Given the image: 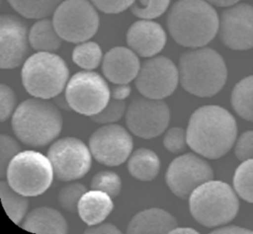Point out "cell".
Segmentation results:
<instances>
[{
	"mask_svg": "<svg viewBox=\"0 0 253 234\" xmlns=\"http://www.w3.org/2000/svg\"><path fill=\"white\" fill-rule=\"evenodd\" d=\"M21 151L19 143L10 135L0 136V175L6 176V171L10 161Z\"/></svg>",
	"mask_w": 253,
	"mask_h": 234,
	"instance_id": "d6a6232c",
	"label": "cell"
},
{
	"mask_svg": "<svg viewBox=\"0 0 253 234\" xmlns=\"http://www.w3.org/2000/svg\"><path fill=\"white\" fill-rule=\"evenodd\" d=\"M231 106L245 120L253 121V75L241 79L231 93Z\"/></svg>",
	"mask_w": 253,
	"mask_h": 234,
	"instance_id": "cb8c5ba5",
	"label": "cell"
},
{
	"mask_svg": "<svg viewBox=\"0 0 253 234\" xmlns=\"http://www.w3.org/2000/svg\"><path fill=\"white\" fill-rule=\"evenodd\" d=\"M179 78L182 87L192 95L209 98L224 86L227 68L222 56L211 47L185 51L179 59Z\"/></svg>",
	"mask_w": 253,
	"mask_h": 234,
	"instance_id": "3957f363",
	"label": "cell"
},
{
	"mask_svg": "<svg viewBox=\"0 0 253 234\" xmlns=\"http://www.w3.org/2000/svg\"><path fill=\"white\" fill-rule=\"evenodd\" d=\"M140 69L136 53L126 46L111 48L103 57L102 71L115 84H128L136 78Z\"/></svg>",
	"mask_w": 253,
	"mask_h": 234,
	"instance_id": "ac0fdd59",
	"label": "cell"
},
{
	"mask_svg": "<svg viewBox=\"0 0 253 234\" xmlns=\"http://www.w3.org/2000/svg\"><path fill=\"white\" fill-rule=\"evenodd\" d=\"M166 33L156 22L141 19L134 22L126 33V42L136 54L152 57L160 52L166 43Z\"/></svg>",
	"mask_w": 253,
	"mask_h": 234,
	"instance_id": "e0dca14e",
	"label": "cell"
},
{
	"mask_svg": "<svg viewBox=\"0 0 253 234\" xmlns=\"http://www.w3.org/2000/svg\"><path fill=\"white\" fill-rule=\"evenodd\" d=\"M88 0H64L53 12L52 22L60 38L80 43L91 39L98 31L99 16Z\"/></svg>",
	"mask_w": 253,
	"mask_h": 234,
	"instance_id": "ba28073f",
	"label": "cell"
},
{
	"mask_svg": "<svg viewBox=\"0 0 253 234\" xmlns=\"http://www.w3.org/2000/svg\"><path fill=\"white\" fill-rule=\"evenodd\" d=\"M219 18L207 0H178L167 15V29L180 45L197 48L218 34Z\"/></svg>",
	"mask_w": 253,
	"mask_h": 234,
	"instance_id": "7a4b0ae2",
	"label": "cell"
},
{
	"mask_svg": "<svg viewBox=\"0 0 253 234\" xmlns=\"http://www.w3.org/2000/svg\"><path fill=\"white\" fill-rule=\"evenodd\" d=\"M87 192L86 187L80 183H71L63 186L58 193L59 204L66 210L75 212L82 195Z\"/></svg>",
	"mask_w": 253,
	"mask_h": 234,
	"instance_id": "4dcf8cb0",
	"label": "cell"
},
{
	"mask_svg": "<svg viewBox=\"0 0 253 234\" xmlns=\"http://www.w3.org/2000/svg\"><path fill=\"white\" fill-rule=\"evenodd\" d=\"M22 228L31 233L63 234L68 232L66 220L61 213L46 206L32 210L25 218Z\"/></svg>",
	"mask_w": 253,
	"mask_h": 234,
	"instance_id": "44dd1931",
	"label": "cell"
},
{
	"mask_svg": "<svg viewBox=\"0 0 253 234\" xmlns=\"http://www.w3.org/2000/svg\"><path fill=\"white\" fill-rule=\"evenodd\" d=\"M72 59L79 67L92 70L96 68L102 60L101 47L94 41L80 42L73 49Z\"/></svg>",
	"mask_w": 253,
	"mask_h": 234,
	"instance_id": "83f0119b",
	"label": "cell"
},
{
	"mask_svg": "<svg viewBox=\"0 0 253 234\" xmlns=\"http://www.w3.org/2000/svg\"><path fill=\"white\" fill-rule=\"evenodd\" d=\"M84 233H92V234H103V233L113 234V233H115V234H120L121 230L112 223H99V224L91 225V226L87 227L85 229Z\"/></svg>",
	"mask_w": 253,
	"mask_h": 234,
	"instance_id": "74e56055",
	"label": "cell"
},
{
	"mask_svg": "<svg viewBox=\"0 0 253 234\" xmlns=\"http://www.w3.org/2000/svg\"><path fill=\"white\" fill-rule=\"evenodd\" d=\"M130 94V87L127 84H117L112 88L111 95L113 99L125 100Z\"/></svg>",
	"mask_w": 253,
	"mask_h": 234,
	"instance_id": "f35d334b",
	"label": "cell"
},
{
	"mask_svg": "<svg viewBox=\"0 0 253 234\" xmlns=\"http://www.w3.org/2000/svg\"><path fill=\"white\" fill-rule=\"evenodd\" d=\"M177 226V220L168 211L153 207L135 214L129 221L126 233H169Z\"/></svg>",
	"mask_w": 253,
	"mask_h": 234,
	"instance_id": "d6986e66",
	"label": "cell"
},
{
	"mask_svg": "<svg viewBox=\"0 0 253 234\" xmlns=\"http://www.w3.org/2000/svg\"><path fill=\"white\" fill-rule=\"evenodd\" d=\"M20 15L29 19H42L49 16L61 0H7Z\"/></svg>",
	"mask_w": 253,
	"mask_h": 234,
	"instance_id": "484cf974",
	"label": "cell"
},
{
	"mask_svg": "<svg viewBox=\"0 0 253 234\" xmlns=\"http://www.w3.org/2000/svg\"><path fill=\"white\" fill-rule=\"evenodd\" d=\"M93 157L106 166H119L132 150V138L119 124H106L95 130L89 139Z\"/></svg>",
	"mask_w": 253,
	"mask_h": 234,
	"instance_id": "5bb4252c",
	"label": "cell"
},
{
	"mask_svg": "<svg viewBox=\"0 0 253 234\" xmlns=\"http://www.w3.org/2000/svg\"><path fill=\"white\" fill-rule=\"evenodd\" d=\"M127 169L133 178L139 181L148 182L158 175L160 160L152 150L139 148L129 157Z\"/></svg>",
	"mask_w": 253,
	"mask_h": 234,
	"instance_id": "7402d4cb",
	"label": "cell"
},
{
	"mask_svg": "<svg viewBox=\"0 0 253 234\" xmlns=\"http://www.w3.org/2000/svg\"><path fill=\"white\" fill-rule=\"evenodd\" d=\"M211 165L200 156L187 153L175 158L169 165L165 180L171 192L186 198L202 184L212 180Z\"/></svg>",
	"mask_w": 253,
	"mask_h": 234,
	"instance_id": "7c38bea8",
	"label": "cell"
},
{
	"mask_svg": "<svg viewBox=\"0 0 253 234\" xmlns=\"http://www.w3.org/2000/svg\"><path fill=\"white\" fill-rule=\"evenodd\" d=\"M169 4L170 0H134L130 11L137 18L151 20L165 13Z\"/></svg>",
	"mask_w": 253,
	"mask_h": 234,
	"instance_id": "f1b7e54d",
	"label": "cell"
},
{
	"mask_svg": "<svg viewBox=\"0 0 253 234\" xmlns=\"http://www.w3.org/2000/svg\"><path fill=\"white\" fill-rule=\"evenodd\" d=\"M53 173L48 157L34 150H25L10 161L6 178L10 187L19 194L37 196L50 187Z\"/></svg>",
	"mask_w": 253,
	"mask_h": 234,
	"instance_id": "52a82bcc",
	"label": "cell"
},
{
	"mask_svg": "<svg viewBox=\"0 0 253 234\" xmlns=\"http://www.w3.org/2000/svg\"><path fill=\"white\" fill-rule=\"evenodd\" d=\"M0 196L2 205L9 218L14 223H20L28 209L29 201L25 195L13 190L8 182H0Z\"/></svg>",
	"mask_w": 253,
	"mask_h": 234,
	"instance_id": "d4e9b609",
	"label": "cell"
},
{
	"mask_svg": "<svg viewBox=\"0 0 253 234\" xmlns=\"http://www.w3.org/2000/svg\"><path fill=\"white\" fill-rule=\"evenodd\" d=\"M114 207L112 196L99 190L87 191L79 200L77 212L89 226L103 222Z\"/></svg>",
	"mask_w": 253,
	"mask_h": 234,
	"instance_id": "ffe728a7",
	"label": "cell"
},
{
	"mask_svg": "<svg viewBox=\"0 0 253 234\" xmlns=\"http://www.w3.org/2000/svg\"><path fill=\"white\" fill-rule=\"evenodd\" d=\"M110 95L105 79L92 71L75 73L65 91L67 105L76 113L88 117L99 114L110 102Z\"/></svg>",
	"mask_w": 253,
	"mask_h": 234,
	"instance_id": "9c48e42d",
	"label": "cell"
},
{
	"mask_svg": "<svg viewBox=\"0 0 253 234\" xmlns=\"http://www.w3.org/2000/svg\"><path fill=\"white\" fill-rule=\"evenodd\" d=\"M211 233H228V234H232V233H253V230L244 228V227H240V226H236V225H223L220 226L216 229H214L213 231H211Z\"/></svg>",
	"mask_w": 253,
	"mask_h": 234,
	"instance_id": "ab89813d",
	"label": "cell"
},
{
	"mask_svg": "<svg viewBox=\"0 0 253 234\" xmlns=\"http://www.w3.org/2000/svg\"><path fill=\"white\" fill-rule=\"evenodd\" d=\"M26 24L13 15H2L0 21V66L2 69L18 67L25 59L29 47Z\"/></svg>",
	"mask_w": 253,
	"mask_h": 234,
	"instance_id": "2e32d148",
	"label": "cell"
},
{
	"mask_svg": "<svg viewBox=\"0 0 253 234\" xmlns=\"http://www.w3.org/2000/svg\"><path fill=\"white\" fill-rule=\"evenodd\" d=\"M169 233H177V234H181V233H187V234L195 233V234H197L198 231H196L194 228H190V227H177L176 226Z\"/></svg>",
	"mask_w": 253,
	"mask_h": 234,
	"instance_id": "b9f144b4",
	"label": "cell"
},
{
	"mask_svg": "<svg viewBox=\"0 0 253 234\" xmlns=\"http://www.w3.org/2000/svg\"><path fill=\"white\" fill-rule=\"evenodd\" d=\"M16 95L14 91L7 85L0 86V119L5 121L12 114L16 105Z\"/></svg>",
	"mask_w": 253,
	"mask_h": 234,
	"instance_id": "d590c367",
	"label": "cell"
},
{
	"mask_svg": "<svg viewBox=\"0 0 253 234\" xmlns=\"http://www.w3.org/2000/svg\"><path fill=\"white\" fill-rule=\"evenodd\" d=\"M91 151L78 138L67 136L56 140L48 149L47 157L56 178L69 182L84 177L91 167Z\"/></svg>",
	"mask_w": 253,
	"mask_h": 234,
	"instance_id": "30bf717a",
	"label": "cell"
},
{
	"mask_svg": "<svg viewBox=\"0 0 253 234\" xmlns=\"http://www.w3.org/2000/svg\"><path fill=\"white\" fill-rule=\"evenodd\" d=\"M65 61L49 51H39L30 56L21 71L22 83L33 97L50 99L60 94L68 80Z\"/></svg>",
	"mask_w": 253,
	"mask_h": 234,
	"instance_id": "8992f818",
	"label": "cell"
},
{
	"mask_svg": "<svg viewBox=\"0 0 253 234\" xmlns=\"http://www.w3.org/2000/svg\"><path fill=\"white\" fill-rule=\"evenodd\" d=\"M187 144V131L179 126L168 129L163 138L164 147L174 154L184 151Z\"/></svg>",
	"mask_w": 253,
	"mask_h": 234,
	"instance_id": "836d02e7",
	"label": "cell"
},
{
	"mask_svg": "<svg viewBox=\"0 0 253 234\" xmlns=\"http://www.w3.org/2000/svg\"><path fill=\"white\" fill-rule=\"evenodd\" d=\"M15 135L25 144L45 146L62 128V116L57 107L46 99H28L21 103L12 117Z\"/></svg>",
	"mask_w": 253,
	"mask_h": 234,
	"instance_id": "277c9868",
	"label": "cell"
},
{
	"mask_svg": "<svg viewBox=\"0 0 253 234\" xmlns=\"http://www.w3.org/2000/svg\"><path fill=\"white\" fill-rule=\"evenodd\" d=\"M186 131L187 143L193 151L209 159H217L233 146L237 125L227 110L211 105L192 114Z\"/></svg>",
	"mask_w": 253,
	"mask_h": 234,
	"instance_id": "6da1fadb",
	"label": "cell"
},
{
	"mask_svg": "<svg viewBox=\"0 0 253 234\" xmlns=\"http://www.w3.org/2000/svg\"><path fill=\"white\" fill-rule=\"evenodd\" d=\"M218 36L221 42L233 50L253 47V6L241 3L225 9L219 17Z\"/></svg>",
	"mask_w": 253,
	"mask_h": 234,
	"instance_id": "9a60e30c",
	"label": "cell"
},
{
	"mask_svg": "<svg viewBox=\"0 0 253 234\" xmlns=\"http://www.w3.org/2000/svg\"><path fill=\"white\" fill-rule=\"evenodd\" d=\"M170 120V111L160 99L137 98L131 101L126 113L128 129L138 137L153 138L161 134Z\"/></svg>",
	"mask_w": 253,
	"mask_h": 234,
	"instance_id": "8fae6325",
	"label": "cell"
},
{
	"mask_svg": "<svg viewBox=\"0 0 253 234\" xmlns=\"http://www.w3.org/2000/svg\"><path fill=\"white\" fill-rule=\"evenodd\" d=\"M192 216L206 227L221 226L237 214L239 201L233 189L221 181H208L190 195Z\"/></svg>",
	"mask_w": 253,
	"mask_h": 234,
	"instance_id": "5b68a950",
	"label": "cell"
},
{
	"mask_svg": "<svg viewBox=\"0 0 253 234\" xmlns=\"http://www.w3.org/2000/svg\"><path fill=\"white\" fill-rule=\"evenodd\" d=\"M235 156L240 161L253 158V130L243 132L235 143Z\"/></svg>",
	"mask_w": 253,
	"mask_h": 234,
	"instance_id": "e575fe53",
	"label": "cell"
},
{
	"mask_svg": "<svg viewBox=\"0 0 253 234\" xmlns=\"http://www.w3.org/2000/svg\"><path fill=\"white\" fill-rule=\"evenodd\" d=\"M126 112V103L124 100H111L108 105L97 115H94L91 119L98 123H112L119 120Z\"/></svg>",
	"mask_w": 253,
	"mask_h": 234,
	"instance_id": "1f68e13d",
	"label": "cell"
},
{
	"mask_svg": "<svg viewBox=\"0 0 253 234\" xmlns=\"http://www.w3.org/2000/svg\"><path fill=\"white\" fill-rule=\"evenodd\" d=\"M100 11L107 14H118L131 7L134 0H90Z\"/></svg>",
	"mask_w": 253,
	"mask_h": 234,
	"instance_id": "8d00e7d4",
	"label": "cell"
},
{
	"mask_svg": "<svg viewBox=\"0 0 253 234\" xmlns=\"http://www.w3.org/2000/svg\"><path fill=\"white\" fill-rule=\"evenodd\" d=\"M179 80V69L173 61L165 56H156L142 63L135 86L142 96L161 100L175 91Z\"/></svg>",
	"mask_w": 253,
	"mask_h": 234,
	"instance_id": "4fadbf2b",
	"label": "cell"
},
{
	"mask_svg": "<svg viewBox=\"0 0 253 234\" xmlns=\"http://www.w3.org/2000/svg\"><path fill=\"white\" fill-rule=\"evenodd\" d=\"M122 188L121 178L112 171H101L91 181V189L105 192L112 197H116Z\"/></svg>",
	"mask_w": 253,
	"mask_h": 234,
	"instance_id": "f546056e",
	"label": "cell"
},
{
	"mask_svg": "<svg viewBox=\"0 0 253 234\" xmlns=\"http://www.w3.org/2000/svg\"><path fill=\"white\" fill-rule=\"evenodd\" d=\"M61 39L52 20L48 19L39 20L33 25L29 33L30 44L38 51H55L59 48Z\"/></svg>",
	"mask_w": 253,
	"mask_h": 234,
	"instance_id": "603a6c76",
	"label": "cell"
},
{
	"mask_svg": "<svg viewBox=\"0 0 253 234\" xmlns=\"http://www.w3.org/2000/svg\"><path fill=\"white\" fill-rule=\"evenodd\" d=\"M236 194L245 201L253 203V158L242 161L233 176Z\"/></svg>",
	"mask_w": 253,
	"mask_h": 234,
	"instance_id": "4316f807",
	"label": "cell"
},
{
	"mask_svg": "<svg viewBox=\"0 0 253 234\" xmlns=\"http://www.w3.org/2000/svg\"><path fill=\"white\" fill-rule=\"evenodd\" d=\"M211 5L217 6V7H230L232 5L237 4L239 0H207Z\"/></svg>",
	"mask_w": 253,
	"mask_h": 234,
	"instance_id": "60d3db41",
	"label": "cell"
}]
</instances>
